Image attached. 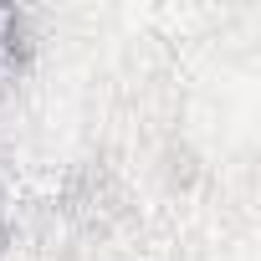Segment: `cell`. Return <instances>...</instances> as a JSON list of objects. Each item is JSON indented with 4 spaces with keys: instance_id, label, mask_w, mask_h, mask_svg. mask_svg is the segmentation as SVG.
Here are the masks:
<instances>
[{
    "instance_id": "1",
    "label": "cell",
    "mask_w": 261,
    "mask_h": 261,
    "mask_svg": "<svg viewBox=\"0 0 261 261\" xmlns=\"http://www.w3.org/2000/svg\"><path fill=\"white\" fill-rule=\"evenodd\" d=\"M31 57H36L31 16L21 6H0V97L16 92V82L31 72Z\"/></svg>"
},
{
    "instance_id": "2",
    "label": "cell",
    "mask_w": 261,
    "mask_h": 261,
    "mask_svg": "<svg viewBox=\"0 0 261 261\" xmlns=\"http://www.w3.org/2000/svg\"><path fill=\"white\" fill-rule=\"evenodd\" d=\"M6 246H11V220H6V195H0V256H6Z\"/></svg>"
}]
</instances>
